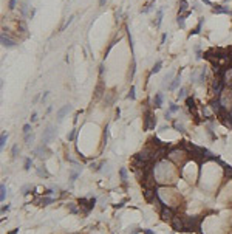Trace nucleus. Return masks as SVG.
<instances>
[{"instance_id":"37998d69","label":"nucleus","mask_w":232,"mask_h":234,"mask_svg":"<svg viewBox=\"0 0 232 234\" xmlns=\"http://www.w3.org/2000/svg\"><path fill=\"white\" fill-rule=\"evenodd\" d=\"M77 175H79L77 172H73V174H71V177H70V180H71V183H73V181H74V180L77 178Z\"/></svg>"},{"instance_id":"0eeeda50","label":"nucleus","mask_w":232,"mask_h":234,"mask_svg":"<svg viewBox=\"0 0 232 234\" xmlns=\"http://www.w3.org/2000/svg\"><path fill=\"white\" fill-rule=\"evenodd\" d=\"M0 41H2V45H3V47H6V48H12V47H16V41H14V39H11V37L6 34V31H5V30H3L2 36H0Z\"/></svg>"},{"instance_id":"864d4df0","label":"nucleus","mask_w":232,"mask_h":234,"mask_svg":"<svg viewBox=\"0 0 232 234\" xmlns=\"http://www.w3.org/2000/svg\"><path fill=\"white\" fill-rule=\"evenodd\" d=\"M107 3V0H99V6H104Z\"/></svg>"},{"instance_id":"39448f33","label":"nucleus","mask_w":232,"mask_h":234,"mask_svg":"<svg viewBox=\"0 0 232 234\" xmlns=\"http://www.w3.org/2000/svg\"><path fill=\"white\" fill-rule=\"evenodd\" d=\"M56 137V130H54V127L53 126H48L45 130H44V133H42V144H47L48 146V143Z\"/></svg>"},{"instance_id":"393cba45","label":"nucleus","mask_w":232,"mask_h":234,"mask_svg":"<svg viewBox=\"0 0 232 234\" xmlns=\"http://www.w3.org/2000/svg\"><path fill=\"white\" fill-rule=\"evenodd\" d=\"M6 140H8V133H2V137H0V147H5V144H6Z\"/></svg>"},{"instance_id":"f704fd0d","label":"nucleus","mask_w":232,"mask_h":234,"mask_svg":"<svg viewBox=\"0 0 232 234\" xmlns=\"http://www.w3.org/2000/svg\"><path fill=\"white\" fill-rule=\"evenodd\" d=\"M173 127L176 129V130H180V132H184V126H183V124H180L178 121H175V123H173Z\"/></svg>"},{"instance_id":"473e14b6","label":"nucleus","mask_w":232,"mask_h":234,"mask_svg":"<svg viewBox=\"0 0 232 234\" xmlns=\"http://www.w3.org/2000/svg\"><path fill=\"white\" fill-rule=\"evenodd\" d=\"M186 93H187V90L183 87V88H180V92H178V99H184L186 98Z\"/></svg>"},{"instance_id":"e433bc0d","label":"nucleus","mask_w":232,"mask_h":234,"mask_svg":"<svg viewBox=\"0 0 232 234\" xmlns=\"http://www.w3.org/2000/svg\"><path fill=\"white\" fill-rule=\"evenodd\" d=\"M19 152H20L19 146H17V144H14V146H12V157H17V155H19Z\"/></svg>"},{"instance_id":"cd10ccee","label":"nucleus","mask_w":232,"mask_h":234,"mask_svg":"<svg viewBox=\"0 0 232 234\" xmlns=\"http://www.w3.org/2000/svg\"><path fill=\"white\" fill-rule=\"evenodd\" d=\"M119 174H121V178H122V181H127V169L126 167H121V171H119Z\"/></svg>"},{"instance_id":"423d86ee","label":"nucleus","mask_w":232,"mask_h":234,"mask_svg":"<svg viewBox=\"0 0 232 234\" xmlns=\"http://www.w3.org/2000/svg\"><path fill=\"white\" fill-rule=\"evenodd\" d=\"M36 155H37V157L39 158H42V160H45V158H50L51 157V149H48V146L47 144H40L39 147H36Z\"/></svg>"},{"instance_id":"49530a36","label":"nucleus","mask_w":232,"mask_h":234,"mask_svg":"<svg viewBox=\"0 0 232 234\" xmlns=\"http://www.w3.org/2000/svg\"><path fill=\"white\" fill-rule=\"evenodd\" d=\"M166 39H167V34L164 33V34L161 36V44H164V42H166Z\"/></svg>"},{"instance_id":"bb28decb","label":"nucleus","mask_w":232,"mask_h":234,"mask_svg":"<svg viewBox=\"0 0 232 234\" xmlns=\"http://www.w3.org/2000/svg\"><path fill=\"white\" fill-rule=\"evenodd\" d=\"M22 130H23V135H26V133H31V130H33V129H31V124H30V123H26V124L22 127Z\"/></svg>"},{"instance_id":"f257e3e1","label":"nucleus","mask_w":232,"mask_h":234,"mask_svg":"<svg viewBox=\"0 0 232 234\" xmlns=\"http://www.w3.org/2000/svg\"><path fill=\"white\" fill-rule=\"evenodd\" d=\"M184 220V231H197L201 223V217H183Z\"/></svg>"},{"instance_id":"c756f323","label":"nucleus","mask_w":232,"mask_h":234,"mask_svg":"<svg viewBox=\"0 0 232 234\" xmlns=\"http://www.w3.org/2000/svg\"><path fill=\"white\" fill-rule=\"evenodd\" d=\"M178 110H180V106H176L175 102H170V106H169V112L175 113V112H178Z\"/></svg>"},{"instance_id":"72a5a7b5","label":"nucleus","mask_w":232,"mask_h":234,"mask_svg":"<svg viewBox=\"0 0 232 234\" xmlns=\"http://www.w3.org/2000/svg\"><path fill=\"white\" fill-rule=\"evenodd\" d=\"M195 53H197V56H195V59H197V61H200V59L203 58V54H204V53H201V50H200V47H198V45L195 47Z\"/></svg>"},{"instance_id":"412c9836","label":"nucleus","mask_w":232,"mask_h":234,"mask_svg":"<svg viewBox=\"0 0 232 234\" xmlns=\"http://www.w3.org/2000/svg\"><path fill=\"white\" fill-rule=\"evenodd\" d=\"M36 172H37L39 177H50V174L47 172V169H45L44 166H42V167H37V171H36Z\"/></svg>"},{"instance_id":"f8f14e48","label":"nucleus","mask_w":232,"mask_h":234,"mask_svg":"<svg viewBox=\"0 0 232 234\" xmlns=\"http://www.w3.org/2000/svg\"><path fill=\"white\" fill-rule=\"evenodd\" d=\"M144 197H145V200L147 202H155V199H158V194L156 192H153V191H150V189H145L144 191Z\"/></svg>"},{"instance_id":"5701e85b","label":"nucleus","mask_w":232,"mask_h":234,"mask_svg":"<svg viewBox=\"0 0 232 234\" xmlns=\"http://www.w3.org/2000/svg\"><path fill=\"white\" fill-rule=\"evenodd\" d=\"M23 140H25V143H26V144H28V146H30V144H31V143L34 141V133H33V132H31V133H26Z\"/></svg>"},{"instance_id":"c9c22d12","label":"nucleus","mask_w":232,"mask_h":234,"mask_svg":"<svg viewBox=\"0 0 232 234\" xmlns=\"http://www.w3.org/2000/svg\"><path fill=\"white\" fill-rule=\"evenodd\" d=\"M73 19H74V16H70V17L67 19V22L64 23V27H62V31H64V30H67V27H68V25H70V23L73 22Z\"/></svg>"},{"instance_id":"4c0bfd02","label":"nucleus","mask_w":232,"mask_h":234,"mask_svg":"<svg viewBox=\"0 0 232 234\" xmlns=\"http://www.w3.org/2000/svg\"><path fill=\"white\" fill-rule=\"evenodd\" d=\"M16 5H17V0H9L8 8H9V9H14V8H16Z\"/></svg>"},{"instance_id":"09e8293b","label":"nucleus","mask_w":232,"mask_h":234,"mask_svg":"<svg viewBox=\"0 0 232 234\" xmlns=\"http://www.w3.org/2000/svg\"><path fill=\"white\" fill-rule=\"evenodd\" d=\"M201 2H203V3H206L207 6H212V2H211V0H201Z\"/></svg>"},{"instance_id":"7c9ffc66","label":"nucleus","mask_w":232,"mask_h":234,"mask_svg":"<svg viewBox=\"0 0 232 234\" xmlns=\"http://www.w3.org/2000/svg\"><path fill=\"white\" fill-rule=\"evenodd\" d=\"M54 200L51 199V197H45V199H42V200H40V205H42V206H47V205H50V203H53Z\"/></svg>"},{"instance_id":"1a4fd4ad","label":"nucleus","mask_w":232,"mask_h":234,"mask_svg":"<svg viewBox=\"0 0 232 234\" xmlns=\"http://www.w3.org/2000/svg\"><path fill=\"white\" fill-rule=\"evenodd\" d=\"M71 110V104H65L64 107H60L59 110H57V113H56V118H57V121L60 123L64 118H65V115Z\"/></svg>"},{"instance_id":"b1692460","label":"nucleus","mask_w":232,"mask_h":234,"mask_svg":"<svg viewBox=\"0 0 232 234\" xmlns=\"http://www.w3.org/2000/svg\"><path fill=\"white\" fill-rule=\"evenodd\" d=\"M135 98H136V87L132 85V87H130V92H129V95H127V99H135Z\"/></svg>"},{"instance_id":"9d476101","label":"nucleus","mask_w":232,"mask_h":234,"mask_svg":"<svg viewBox=\"0 0 232 234\" xmlns=\"http://www.w3.org/2000/svg\"><path fill=\"white\" fill-rule=\"evenodd\" d=\"M186 106H187L189 112H190V113H194V115H195V118H198V113H197V104H195V99H194V98H190V96H187V98H186Z\"/></svg>"},{"instance_id":"2f4dec72","label":"nucleus","mask_w":232,"mask_h":234,"mask_svg":"<svg viewBox=\"0 0 232 234\" xmlns=\"http://www.w3.org/2000/svg\"><path fill=\"white\" fill-rule=\"evenodd\" d=\"M26 12H28V2L23 0V3H22V14L26 16Z\"/></svg>"},{"instance_id":"6ab92c4d","label":"nucleus","mask_w":232,"mask_h":234,"mask_svg":"<svg viewBox=\"0 0 232 234\" xmlns=\"http://www.w3.org/2000/svg\"><path fill=\"white\" fill-rule=\"evenodd\" d=\"M203 19H200V22H198V25H197V27L192 30V31H190V36H192V34H200V31H201V27H203Z\"/></svg>"},{"instance_id":"79ce46f5","label":"nucleus","mask_w":232,"mask_h":234,"mask_svg":"<svg viewBox=\"0 0 232 234\" xmlns=\"http://www.w3.org/2000/svg\"><path fill=\"white\" fill-rule=\"evenodd\" d=\"M30 189H31V186H30V185H28V186H23V188H22V194H28L26 191H30Z\"/></svg>"},{"instance_id":"f3484780","label":"nucleus","mask_w":232,"mask_h":234,"mask_svg":"<svg viewBox=\"0 0 232 234\" xmlns=\"http://www.w3.org/2000/svg\"><path fill=\"white\" fill-rule=\"evenodd\" d=\"M162 101H164V96H162V93H156V95H155V107H156V109L162 107Z\"/></svg>"},{"instance_id":"ea45409f","label":"nucleus","mask_w":232,"mask_h":234,"mask_svg":"<svg viewBox=\"0 0 232 234\" xmlns=\"http://www.w3.org/2000/svg\"><path fill=\"white\" fill-rule=\"evenodd\" d=\"M68 206H70V211H71L73 214H76V213H77V208L74 206V203H70V205H68Z\"/></svg>"},{"instance_id":"dca6fc26","label":"nucleus","mask_w":232,"mask_h":234,"mask_svg":"<svg viewBox=\"0 0 232 234\" xmlns=\"http://www.w3.org/2000/svg\"><path fill=\"white\" fill-rule=\"evenodd\" d=\"M162 14H164V9L159 8L156 11V20H155V27H161V22H162Z\"/></svg>"},{"instance_id":"a211bd4d","label":"nucleus","mask_w":232,"mask_h":234,"mask_svg":"<svg viewBox=\"0 0 232 234\" xmlns=\"http://www.w3.org/2000/svg\"><path fill=\"white\" fill-rule=\"evenodd\" d=\"M6 192H8V188L5 186V183H2V185H0V200H5L6 199Z\"/></svg>"},{"instance_id":"6e6d98bb","label":"nucleus","mask_w":232,"mask_h":234,"mask_svg":"<svg viewBox=\"0 0 232 234\" xmlns=\"http://www.w3.org/2000/svg\"><path fill=\"white\" fill-rule=\"evenodd\" d=\"M224 2H226V3H227V2H230V0H224Z\"/></svg>"},{"instance_id":"603ef678","label":"nucleus","mask_w":232,"mask_h":234,"mask_svg":"<svg viewBox=\"0 0 232 234\" xmlns=\"http://www.w3.org/2000/svg\"><path fill=\"white\" fill-rule=\"evenodd\" d=\"M99 73H101V74L104 73V64H101V65H99Z\"/></svg>"},{"instance_id":"a18cd8bd","label":"nucleus","mask_w":232,"mask_h":234,"mask_svg":"<svg viewBox=\"0 0 232 234\" xmlns=\"http://www.w3.org/2000/svg\"><path fill=\"white\" fill-rule=\"evenodd\" d=\"M164 116H166V120H170V118H172V112H169V110H167V112L164 113Z\"/></svg>"},{"instance_id":"aec40b11","label":"nucleus","mask_w":232,"mask_h":234,"mask_svg":"<svg viewBox=\"0 0 232 234\" xmlns=\"http://www.w3.org/2000/svg\"><path fill=\"white\" fill-rule=\"evenodd\" d=\"M187 8H189L187 0H180V12H178V14H181V12L187 11Z\"/></svg>"},{"instance_id":"8fccbe9b","label":"nucleus","mask_w":232,"mask_h":234,"mask_svg":"<svg viewBox=\"0 0 232 234\" xmlns=\"http://www.w3.org/2000/svg\"><path fill=\"white\" fill-rule=\"evenodd\" d=\"M142 232H144V234H155L152 229H142Z\"/></svg>"},{"instance_id":"9b49d317","label":"nucleus","mask_w":232,"mask_h":234,"mask_svg":"<svg viewBox=\"0 0 232 234\" xmlns=\"http://www.w3.org/2000/svg\"><path fill=\"white\" fill-rule=\"evenodd\" d=\"M161 216H162V219H164V220H172L175 217L173 213H172V209H170V208H167L166 205L161 206Z\"/></svg>"},{"instance_id":"4468645a","label":"nucleus","mask_w":232,"mask_h":234,"mask_svg":"<svg viewBox=\"0 0 232 234\" xmlns=\"http://www.w3.org/2000/svg\"><path fill=\"white\" fill-rule=\"evenodd\" d=\"M189 14H190V11L184 12V14H178V19H176V22H178L180 28H184V27H186V17H187Z\"/></svg>"},{"instance_id":"20e7f679","label":"nucleus","mask_w":232,"mask_h":234,"mask_svg":"<svg viewBox=\"0 0 232 234\" xmlns=\"http://www.w3.org/2000/svg\"><path fill=\"white\" fill-rule=\"evenodd\" d=\"M204 79H206V68H200L194 71L192 76H190V82L192 84H203Z\"/></svg>"},{"instance_id":"c03bdc74","label":"nucleus","mask_w":232,"mask_h":234,"mask_svg":"<svg viewBox=\"0 0 232 234\" xmlns=\"http://www.w3.org/2000/svg\"><path fill=\"white\" fill-rule=\"evenodd\" d=\"M36 120H37V113H36V112H33V113H31V123H34Z\"/></svg>"},{"instance_id":"c85d7f7f","label":"nucleus","mask_w":232,"mask_h":234,"mask_svg":"<svg viewBox=\"0 0 232 234\" xmlns=\"http://www.w3.org/2000/svg\"><path fill=\"white\" fill-rule=\"evenodd\" d=\"M31 164H33V160H31V158H26V160H25V164H23V169H25V171H30V169H31Z\"/></svg>"},{"instance_id":"a878e982","label":"nucleus","mask_w":232,"mask_h":234,"mask_svg":"<svg viewBox=\"0 0 232 234\" xmlns=\"http://www.w3.org/2000/svg\"><path fill=\"white\" fill-rule=\"evenodd\" d=\"M76 135H77V129H73V130L67 135V140H68V141H73V140L76 138Z\"/></svg>"},{"instance_id":"6e6552de","label":"nucleus","mask_w":232,"mask_h":234,"mask_svg":"<svg viewBox=\"0 0 232 234\" xmlns=\"http://www.w3.org/2000/svg\"><path fill=\"white\" fill-rule=\"evenodd\" d=\"M170 223H172V228L175 229V231H184L186 228H184V220H183V217L180 219L178 216H175L172 220H170Z\"/></svg>"},{"instance_id":"ddd939ff","label":"nucleus","mask_w":232,"mask_h":234,"mask_svg":"<svg viewBox=\"0 0 232 234\" xmlns=\"http://www.w3.org/2000/svg\"><path fill=\"white\" fill-rule=\"evenodd\" d=\"M180 82H181V70L178 71V73H176V76L173 77V81H172V84H170V90H175L176 87H178L180 85Z\"/></svg>"},{"instance_id":"3c124183","label":"nucleus","mask_w":232,"mask_h":234,"mask_svg":"<svg viewBox=\"0 0 232 234\" xmlns=\"http://www.w3.org/2000/svg\"><path fill=\"white\" fill-rule=\"evenodd\" d=\"M19 232V228H16V229H12V231H9L8 234H17Z\"/></svg>"},{"instance_id":"58836bf2","label":"nucleus","mask_w":232,"mask_h":234,"mask_svg":"<svg viewBox=\"0 0 232 234\" xmlns=\"http://www.w3.org/2000/svg\"><path fill=\"white\" fill-rule=\"evenodd\" d=\"M172 77H173V74H172V73H169V74H166V76H164V85H166V82H169V81H173Z\"/></svg>"},{"instance_id":"f03ea898","label":"nucleus","mask_w":232,"mask_h":234,"mask_svg":"<svg viewBox=\"0 0 232 234\" xmlns=\"http://www.w3.org/2000/svg\"><path fill=\"white\" fill-rule=\"evenodd\" d=\"M94 205H96V199H79V208L80 209H84L85 211V214H88L93 208H94Z\"/></svg>"},{"instance_id":"a19ab883","label":"nucleus","mask_w":232,"mask_h":234,"mask_svg":"<svg viewBox=\"0 0 232 234\" xmlns=\"http://www.w3.org/2000/svg\"><path fill=\"white\" fill-rule=\"evenodd\" d=\"M48 93H50V92H45V93L42 95V98H40V101H42V104L47 101V98H48Z\"/></svg>"},{"instance_id":"7ed1b4c3","label":"nucleus","mask_w":232,"mask_h":234,"mask_svg":"<svg viewBox=\"0 0 232 234\" xmlns=\"http://www.w3.org/2000/svg\"><path fill=\"white\" fill-rule=\"evenodd\" d=\"M155 126H156V116L152 115L150 110H145V113H144V129L149 130V129H155Z\"/></svg>"},{"instance_id":"5fc2aeb1","label":"nucleus","mask_w":232,"mask_h":234,"mask_svg":"<svg viewBox=\"0 0 232 234\" xmlns=\"http://www.w3.org/2000/svg\"><path fill=\"white\" fill-rule=\"evenodd\" d=\"M122 206H124V202H121V203H118V205H116V208H122Z\"/></svg>"},{"instance_id":"2eb2a0df","label":"nucleus","mask_w":232,"mask_h":234,"mask_svg":"<svg viewBox=\"0 0 232 234\" xmlns=\"http://www.w3.org/2000/svg\"><path fill=\"white\" fill-rule=\"evenodd\" d=\"M212 12H215V14H229V12H232V11H229L227 8H224V6H214L212 8Z\"/></svg>"},{"instance_id":"4be33fe9","label":"nucleus","mask_w":232,"mask_h":234,"mask_svg":"<svg viewBox=\"0 0 232 234\" xmlns=\"http://www.w3.org/2000/svg\"><path fill=\"white\" fill-rule=\"evenodd\" d=\"M161 67H162V61H156V64H155V65H153V68H152V71H150V73H158L159 70H161Z\"/></svg>"},{"instance_id":"de8ad7c7","label":"nucleus","mask_w":232,"mask_h":234,"mask_svg":"<svg viewBox=\"0 0 232 234\" xmlns=\"http://www.w3.org/2000/svg\"><path fill=\"white\" fill-rule=\"evenodd\" d=\"M8 209H9V205H6V206H3V208H2V214H5V213H6Z\"/></svg>"}]
</instances>
